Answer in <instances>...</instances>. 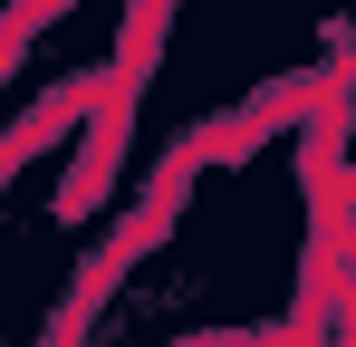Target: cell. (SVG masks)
Segmentation results:
<instances>
[{"instance_id": "cell-2", "label": "cell", "mask_w": 356, "mask_h": 347, "mask_svg": "<svg viewBox=\"0 0 356 347\" xmlns=\"http://www.w3.org/2000/svg\"><path fill=\"white\" fill-rule=\"evenodd\" d=\"M193 347H202V338H193Z\"/></svg>"}, {"instance_id": "cell-1", "label": "cell", "mask_w": 356, "mask_h": 347, "mask_svg": "<svg viewBox=\"0 0 356 347\" xmlns=\"http://www.w3.org/2000/svg\"><path fill=\"white\" fill-rule=\"evenodd\" d=\"M97 97H106V87H97V77H77V87H58V97H49V107L29 116V125H19V135H0V174L19 164V155H39V145H49V135H67V125H77V116L97 107Z\"/></svg>"}]
</instances>
